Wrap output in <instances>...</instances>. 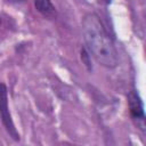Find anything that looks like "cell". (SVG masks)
<instances>
[{
  "label": "cell",
  "instance_id": "1",
  "mask_svg": "<svg viewBox=\"0 0 146 146\" xmlns=\"http://www.w3.org/2000/svg\"><path fill=\"white\" fill-rule=\"evenodd\" d=\"M82 33L88 50L100 65L107 68L117 66V51L98 15L89 13L83 17Z\"/></svg>",
  "mask_w": 146,
  "mask_h": 146
},
{
  "label": "cell",
  "instance_id": "2",
  "mask_svg": "<svg viewBox=\"0 0 146 146\" xmlns=\"http://www.w3.org/2000/svg\"><path fill=\"white\" fill-rule=\"evenodd\" d=\"M0 116L2 124L5 125L7 132L14 140H19V133L17 132L11 115L8 110V96H7V87L5 83L0 82Z\"/></svg>",
  "mask_w": 146,
  "mask_h": 146
},
{
  "label": "cell",
  "instance_id": "3",
  "mask_svg": "<svg viewBox=\"0 0 146 146\" xmlns=\"http://www.w3.org/2000/svg\"><path fill=\"white\" fill-rule=\"evenodd\" d=\"M128 103H129L131 116L136 120H144V117H145L144 107H143V103H141L139 96L133 92H130L128 96Z\"/></svg>",
  "mask_w": 146,
  "mask_h": 146
},
{
  "label": "cell",
  "instance_id": "4",
  "mask_svg": "<svg viewBox=\"0 0 146 146\" xmlns=\"http://www.w3.org/2000/svg\"><path fill=\"white\" fill-rule=\"evenodd\" d=\"M35 9L46 17H54L56 15V10L51 0H34Z\"/></svg>",
  "mask_w": 146,
  "mask_h": 146
},
{
  "label": "cell",
  "instance_id": "5",
  "mask_svg": "<svg viewBox=\"0 0 146 146\" xmlns=\"http://www.w3.org/2000/svg\"><path fill=\"white\" fill-rule=\"evenodd\" d=\"M81 58H82V60L84 62V65L88 67V70L90 71L91 70V65H90V62H89V55L87 54V51H86V49H82L81 50Z\"/></svg>",
  "mask_w": 146,
  "mask_h": 146
},
{
  "label": "cell",
  "instance_id": "6",
  "mask_svg": "<svg viewBox=\"0 0 146 146\" xmlns=\"http://www.w3.org/2000/svg\"><path fill=\"white\" fill-rule=\"evenodd\" d=\"M8 1L11 3H21V2H24L25 0H8Z\"/></svg>",
  "mask_w": 146,
  "mask_h": 146
},
{
  "label": "cell",
  "instance_id": "7",
  "mask_svg": "<svg viewBox=\"0 0 146 146\" xmlns=\"http://www.w3.org/2000/svg\"><path fill=\"white\" fill-rule=\"evenodd\" d=\"M0 25H1V19H0Z\"/></svg>",
  "mask_w": 146,
  "mask_h": 146
}]
</instances>
